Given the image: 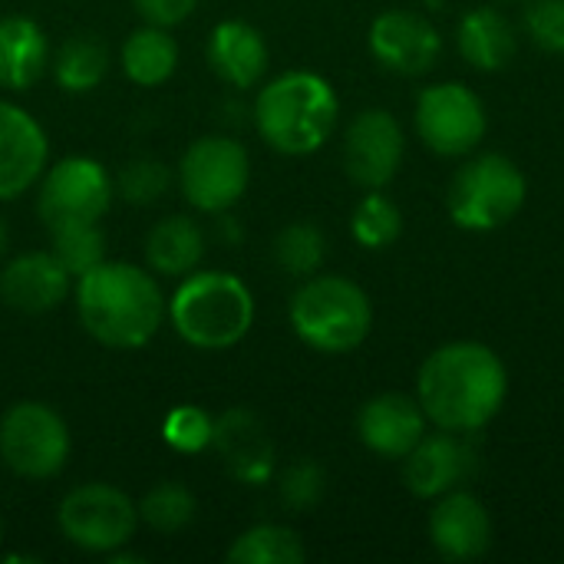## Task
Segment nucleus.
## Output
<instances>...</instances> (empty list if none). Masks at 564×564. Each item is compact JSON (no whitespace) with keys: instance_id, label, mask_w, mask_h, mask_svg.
<instances>
[{"instance_id":"2f4dec72","label":"nucleus","mask_w":564,"mask_h":564,"mask_svg":"<svg viewBox=\"0 0 564 564\" xmlns=\"http://www.w3.org/2000/svg\"><path fill=\"white\" fill-rule=\"evenodd\" d=\"M215 420L202 406H175L162 420V440L175 453H205L212 446Z\"/></svg>"},{"instance_id":"f257e3e1","label":"nucleus","mask_w":564,"mask_h":564,"mask_svg":"<svg viewBox=\"0 0 564 564\" xmlns=\"http://www.w3.org/2000/svg\"><path fill=\"white\" fill-rule=\"evenodd\" d=\"M509 397V373L499 354L479 340H453L436 347L416 377V400L436 430L479 433Z\"/></svg>"},{"instance_id":"1a4fd4ad","label":"nucleus","mask_w":564,"mask_h":564,"mask_svg":"<svg viewBox=\"0 0 564 564\" xmlns=\"http://www.w3.org/2000/svg\"><path fill=\"white\" fill-rule=\"evenodd\" d=\"M251 182L248 149L228 135L195 139L178 162V185L192 208L205 215H221L241 202Z\"/></svg>"},{"instance_id":"c756f323","label":"nucleus","mask_w":564,"mask_h":564,"mask_svg":"<svg viewBox=\"0 0 564 564\" xmlns=\"http://www.w3.org/2000/svg\"><path fill=\"white\" fill-rule=\"evenodd\" d=\"M195 512H198L195 496L178 482H162L149 489L145 499L139 502V522H145L152 532H162V535H175L188 529L195 522Z\"/></svg>"},{"instance_id":"bb28decb","label":"nucleus","mask_w":564,"mask_h":564,"mask_svg":"<svg viewBox=\"0 0 564 564\" xmlns=\"http://www.w3.org/2000/svg\"><path fill=\"white\" fill-rule=\"evenodd\" d=\"M274 261L291 278H314L327 261V235L314 221H291L274 238Z\"/></svg>"},{"instance_id":"dca6fc26","label":"nucleus","mask_w":564,"mask_h":564,"mask_svg":"<svg viewBox=\"0 0 564 564\" xmlns=\"http://www.w3.org/2000/svg\"><path fill=\"white\" fill-rule=\"evenodd\" d=\"M50 142L43 126L17 102L0 99V202L20 198L43 178Z\"/></svg>"},{"instance_id":"c9c22d12","label":"nucleus","mask_w":564,"mask_h":564,"mask_svg":"<svg viewBox=\"0 0 564 564\" xmlns=\"http://www.w3.org/2000/svg\"><path fill=\"white\" fill-rule=\"evenodd\" d=\"M7 251V225H3V218H0V254Z\"/></svg>"},{"instance_id":"f3484780","label":"nucleus","mask_w":564,"mask_h":564,"mask_svg":"<svg viewBox=\"0 0 564 564\" xmlns=\"http://www.w3.org/2000/svg\"><path fill=\"white\" fill-rule=\"evenodd\" d=\"M430 542L446 562H476L492 549V516L466 489L436 499L430 512Z\"/></svg>"},{"instance_id":"9d476101","label":"nucleus","mask_w":564,"mask_h":564,"mask_svg":"<svg viewBox=\"0 0 564 564\" xmlns=\"http://www.w3.org/2000/svg\"><path fill=\"white\" fill-rule=\"evenodd\" d=\"M416 132L436 155L459 159L479 149L489 132V112L466 83H433L416 99Z\"/></svg>"},{"instance_id":"7ed1b4c3","label":"nucleus","mask_w":564,"mask_h":564,"mask_svg":"<svg viewBox=\"0 0 564 564\" xmlns=\"http://www.w3.org/2000/svg\"><path fill=\"white\" fill-rule=\"evenodd\" d=\"M340 102L334 86L307 69L271 79L254 99V126L281 155H311L337 129Z\"/></svg>"},{"instance_id":"cd10ccee","label":"nucleus","mask_w":564,"mask_h":564,"mask_svg":"<svg viewBox=\"0 0 564 564\" xmlns=\"http://www.w3.org/2000/svg\"><path fill=\"white\" fill-rule=\"evenodd\" d=\"M50 254L69 271V278H83L99 261H106V235L99 231V221H69L50 228Z\"/></svg>"},{"instance_id":"5701e85b","label":"nucleus","mask_w":564,"mask_h":564,"mask_svg":"<svg viewBox=\"0 0 564 564\" xmlns=\"http://www.w3.org/2000/svg\"><path fill=\"white\" fill-rule=\"evenodd\" d=\"M205 254V231L195 218L169 215L159 225H152L145 238V261L152 274L162 278H185L198 268Z\"/></svg>"},{"instance_id":"b1692460","label":"nucleus","mask_w":564,"mask_h":564,"mask_svg":"<svg viewBox=\"0 0 564 564\" xmlns=\"http://www.w3.org/2000/svg\"><path fill=\"white\" fill-rule=\"evenodd\" d=\"M122 73L126 79H132L135 86H162L175 66H178V43L175 36L165 30V26H155V23H145L139 30H132L122 43Z\"/></svg>"},{"instance_id":"473e14b6","label":"nucleus","mask_w":564,"mask_h":564,"mask_svg":"<svg viewBox=\"0 0 564 564\" xmlns=\"http://www.w3.org/2000/svg\"><path fill=\"white\" fill-rule=\"evenodd\" d=\"M327 492V476L314 459H301L288 466L278 479V496L291 512H311L314 506L324 502Z\"/></svg>"},{"instance_id":"4468645a","label":"nucleus","mask_w":564,"mask_h":564,"mask_svg":"<svg viewBox=\"0 0 564 564\" xmlns=\"http://www.w3.org/2000/svg\"><path fill=\"white\" fill-rule=\"evenodd\" d=\"M370 53L397 76H423L436 66L443 36L410 10H387L370 23Z\"/></svg>"},{"instance_id":"c85d7f7f","label":"nucleus","mask_w":564,"mask_h":564,"mask_svg":"<svg viewBox=\"0 0 564 564\" xmlns=\"http://www.w3.org/2000/svg\"><path fill=\"white\" fill-rule=\"evenodd\" d=\"M350 235L360 248L383 251L403 235V212L387 195H380V188H373L357 202L350 215Z\"/></svg>"},{"instance_id":"72a5a7b5","label":"nucleus","mask_w":564,"mask_h":564,"mask_svg":"<svg viewBox=\"0 0 564 564\" xmlns=\"http://www.w3.org/2000/svg\"><path fill=\"white\" fill-rule=\"evenodd\" d=\"M522 26L539 50L564 53V0H529L522 10Z\"/></svg>"},{"instance_id":"4be33fe9","label":"nucleus","mask_w":564,"mask_h":564,"mask_svg":"<svg viewBox=\"0 0 564 564\" xmlns=\"http://www.w3.org/2000/svg\"><path fill=\"white\" fill-rule=\"evenodd\" d=\"M50 63V40L30 17H3L0 20V86L26 89L33 86Z\"/></svg>"},{"instance_id":"6ab92c4d","label":"nucleus","mask_w":564,"mask_h":564,"mask_svg":"<svg viewBox=\"0 0 564 564\" xmlns=\"http://www.w3.org/2000/svg\"><path fill=\"white\" fill-rule=\"evenodd\" d=\"M69 271L50 251H26L0 271V301L20 314H46L69 294Z\"/></svg>"},{"instance_id":"423d86ee","label":"nucleus","mask_w":564,"mask_h":564,"mask_svg":"<svg viewBox=\"0 0 564 564\" xmlns=\"http://www.w3.org/2000/svg\"><path fill=\"white\" fill-rule=\"evenodd\" d=\"M525 195L522 169L509 155L486 152L456 169L446 188V208L463 231H496L522 212Z\"/></svg>"},{"instance_id":"412c9836","label":"nucleus","mask_w":564,"mask_h":564,"mask_svg":"<svg viewBox=\"0 0 564 564\" xmlns=\"http://www.w3.org/2000/svg\"><path fill=\"white\" fill-rule=\"evenodd\" d=\"M456 46L469 66L482 69V73H499L516 59L519 33L502 10L473 7L456 26Z\"/></svg>"},{"instance_id":"9b49d317","label":"nucleus","mask_w":564,"mask_h":564,"mask_svg":"<svg viewBox=\"0 0 564 564\" xmlns=\"http://www.w3.org/2000/svg\"><path fill=\"white\" fill-rule=\"evenodd\" d=\"M112 178L89 155L59 159L43 172L36 212L46 228L69 221H99L112 205Z\"/></svg>"},{"instance_id":"6e6552de","label":"nucleus","mask_w":564,"mask_h":564,"mask_svg":"<svg viewBox=\"0 0 564 564\" xmlns=\"http://www.w3.org/2000/svg\"><path fill=\"white\" fill-rule=\"evenodd\" d=\"M56 522L69 545L93 555H112L132 542L139 529V506L116 486L86 482L63 496Z\"/></svg>"},{"instance_id":"39448f33","label":"nucleus","mask_w":564,"mask_h":564,"mask_svg":"<svg viewBox=\"0 0 564 564\" xmlns=\"http://www.w3.org/2000/svg\"><path fill=\"white\" fill-rule=\"evenodd\" d=\"M291 327L317 354H350L373 327V304L360 284L340 274H314L291 297Z\"/></svg>"},{"instance_id":"a211bd4d","label":"nucleus","mask_w":564,"mask_h":564,"mask_svg":"<svg viewBox=\"0 0 564 564\" xmlns=\"http://www.w3.org/2000/svg\"><path fill=\"white\" fill-rule=\"evenodd\" d=\"M426 413L406 393H377L357 413L360 443L383 459H406L426 436Z\"/></svg>"},{"instance_id":"aec40b11","label":"nucleus","mask_w":564,"mask_h":564,"mask_svg":"<svg viewBox=\"0 0 564 564\" xmlns=\"http://www.w3.org/2000/svg\"><path fill=\"white\" fill-rule=\"evenodd\" d=\"M208 66L235 89H251L268 69V43L248 20H221L208 36Z\"/></svg>"},{"instance_id":"f704fd0d","label":"nucleus","mask_w":564,"mask_h":564,"mask_svg":"<svg viewBox=\"0 0 564 564\" xmlns=\"http://www.w3.org/2000/svg\"><path fill=\"white\" fill-rule=\"evenodd\" d=\"M139 17L145 23H155V26H175L182 20H188L198 7V0H132Z\"/></svg>"},{"instance_id":"f03ea898","label":"nucleus","mask_w":564,"mask_h":564,"mask_svg":"<svg viewBox=\"0 0 564 564\" xmlns=\"http://www.w3.org/2000/svg\"><path fill=\"white\" fill-rule=\"evenodd\" d=\"M76 314L102 347L139 350L159 334L169 304L149 271L126 261H99L76 278Z\"/></svg>"},{"instance_id":"e433bc0d","label":"nucleus","mask_w":564,"mask_h":564,"mask_svg":"<svg viewBox=\"0 0 564 564\" xmlns=\"http://www.w3.org/2000/svg\"><path fill=\"white\" fill-rule=\"evenodd\" d=\"M0 542H3V519H0Z\"/></svg>"},{"instance_id":"a878e982","label":"nucleus","mask_w":564,"mask_h":564,"mask_svg":"<svg viewBox=\"0 0 564 564\" xmlns=\"http://www.w3.org/2000/svg\"><path fill=\"white\" fill-rule=\"evenodd\" d=\"M109 73V50L96 36H69L53 59V76L66 93H89Z\"/></svg>"},{"instance_id":"393cba45","label":"nucleus","mask_w":564,"mask_h":564,"mask_svg":"<svg viewBox=\"0 0 564 564\" xmlns=\"http://www.w3.org/2000/svg\"><path fill=\"white\" fill-rule=\"evenodd\" d=\"M225 558L231 564H301L307 558V549L294 529L268 522L241 532Z\"/></svg>"},{"instance_id":"0eeeda50","label":"nucleus","mask_w":564,"mask_h":564,"mask_svg":"<svg viewBox=\"0 0 564 564\" xmlns=\"http://www.w3.org/2000/svg\"><path fill=\"white\" fill-rule=\"evenodd\" d=\"M69 449V426L46 403L23 400L0 416V459L20 479L59 476Z\"/></svg>"},{"instance_id":"20e7f679","label":"nucleus","mask_w":564,"mask_h":564,"mask_svg":"<svg viewBox=\"0 0 564 564\" xmlns=\"http://www.w3.org/2000/svg\"><path fill=\"white\" fill-rule=\"evenodd\" d=\"M175 334L198 350H228L254 324V297L238 274L192 271L169 301Z\"/></svg>"},{"instance_id":"2eb2a0df","label":"nucleus","mask_w":564,"mask_h":564,"mask_svg":"<svg viewBox=\"0 0 564 564\" xmlns=\"http://www.w3.org/2000/svg\"><path fill=\"white\" fill-rule=\"evenodd\" d=\"M212 446L228 476L241 486H264L274 476V440L264 420L248 406H231L215 420Z\"/></svg>"},{"instance_id":"7c9ffc66","label":"nucleus","mask_w":564,"mask_h":564,"mask_svg":"<svg viewBox=\"0 0 564 564\" xmlns=\"http://www.w3.org/2000/svg\"><path fill=\"white\" fill-rule=\"evenodd\" d=\"M169 185H172L169 165L159 159H149V155L126 162L116 178V192L132 205H152L155 198H162L169 192Z\"/></svg>"},{"instance_id":"ddd939ff","label":"nucleus","mask_w":564,"mask_h":564,"mask_svg":"<svg viewBox=\"0 0 564 564\" xmlns=\"http://www.w3.org/2000/svg\"><path fill=\"white\" fill-rule=\"evenodd\" d=\"M479 453L466 440V433L440 430L436 436H423L416 449L403 459V482L416 499H440L453 489H463L476 473Z\"/></svg>"},{"instance_id":"f8f14e48","label":"nucleus","mask_w":564,"mask_h":564,"mask_svg":"<svg viewBox=\"0 0 564 564\" xmlns=\"http://www.w3.org/2000/svg\"><path fill=\"white\" fill-rule=\"evenodd\" d=\"M403 126L387 109H364L344 135V169L354 185L373 192L387 188L403 165Z\"/></svg>"},{"instance_id":"4c0bfd02","label":"nucleus","mask_w":564,"mask_h":564,"mask_svg":"<svg viewBox=\"0 0 564 564\" xmlns=\"http://www.w3.org/2000/svg\"><path fill=\"white\" fill-rule=\"evenodd\" d=\"M502 3H516V0H502Z\"/></svg>"}]
</instances>
